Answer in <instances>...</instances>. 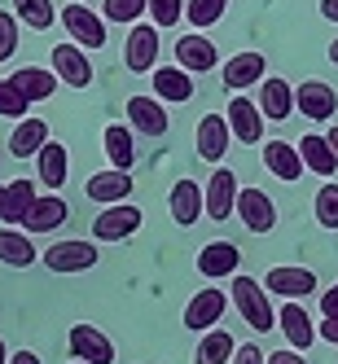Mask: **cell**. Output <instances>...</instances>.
Instances as JSON below:
<instances>
[{
  "label": "cell",
  "instance_id": "6da1fadb",
  "mask_svg": "<svg viewBox=\"0 0 338 364\" xmlns=\"http://www.w3.org/2000/svg\"><path fill=\"white\" fill-rule=\"evenodd\" d=\"M233 307H238V316H242L255 333L277 329L273 294L264 290V281H255V277H246V272H233Z\"/></svg>",
  "mask_w": 338,
  "mask_h": 364
},
{
  "label": "cell",
  "instance_id": "7a4b0ae2",
  "mask_svg": "<svg viewBox=\"0 0 338 364\" xmlns=\"http://www.w3.org/2000/svg\"><path fill=\"white\" fill-rule=\"evenodd\" d=\"M40 259H44V268H48V272L66 277V272H88V268H97L101 250H97V242H80V237H70V242H53Z\"/></svg>",
  "mask_w": 338,
  "mask_h": 364
},
{
  "label": "cell",
  "instance_id": "3957f363",
  "mask_svg": "<svg viewBox=\"0 0 338 364\" xmlns=\"http://www.w3.org/2000/svg\"><path fill=\"white\" fill-rule=\"evenodd\" d=\"M141 224H145V215L132 202H110V206H101V215L93 220V237L97 242H123V237H132V232H141Z\"/></svg>",
  "mask_w": 338,
  "mask_h": 364
},
{
  "label": "cell",
  "instance_id": "277c9868",
  "mask_svg": "<svg viewBox=\"0 0 338 364\" xmlns=\"http://www.w3.org/2000/svg\"><path fill=\"white\" fill-rule=\"evenodd\" d=\"M228 97H233V101H228L224 119H228L233 141L259 145V141H264V110H259V101H250V97H242V92H228Z\"/></svg>",
  "mask_w": 338,
  "mask_h": 364
},
{
  "label": "cell",
  "instance_id": "5b68a950",
  "mask_svg": "<svg viewBox=\"0 0 338 364\" xmlns=\"http://www.w3.org/2000/svg\"><path fill=\"white\" fill-rule=\"evenodd\" d=\"M62 27L80 48H101L106 44V18L97 9H88V5H80V0H75V5H62Z\"/></svg>",
  "mask_w": 338,
  "mask_h": 364
},
{
  "label": "cell",
  "instance_id": "8992f818",
  "mask_svg": "<svg viewBox=\"0 0 338 364\" xmlns=\"http://www.w3.org/2000/svg\"><path fill=\"white\" fill-rule=\"evenodd\" d=\"M123 66L132 75H145L159 66V27L154 22H132L127 44H123Z\"/></svg>",
  "mask_w": 338,
  "mask_h": 364
},
{
  "label": "cell",
  "instance_id": "52a82bcc",
  "mask_svg": "<svg viewBox=\"0 0 338 364\" xmlns=\"http://www.w3.org/2000/svg\"><path fill=\"white\" fill-rule=\"evenodd\" d=\"M295 110L312 123H329L338 114V92L325 84V80H303L295 88Z\"/></svg>",
  "mask_w": 338,
  "mask_h": 364
},
{
  "label": "cell",
  "instance_id": "ba28073f",
  "mask_svg": "<svg viewBox=\"0 0 338 364\" xmlns=\"http://www.w3.org/2000/svg\"><path fill=\"white\" fill-rule=\"evenodd\" d=\"M233 202H238V176L228 167H216L211 180H206V189H202V215L220 224L233 215Z\"/></svg>",
  "mask_w": 338,
  "mask_h": 364
},
{
  "label": "cell",
  "instance_id": "9c48e42d",
  "mask_svg": "<svg viewBox=\"0 0 338 364\" xmlns=\"http://www.w3.org/2000/svg\"><path fill=\"white\" fill-rule=\"evenodd\" d=\"M53 75L66 84V88H88L93 84V58H88V48L80 44H53Z\"/></svg>",
  "mask_w": 338,
  "mask_h": 364
},
{
  "label": "cell",
  "instance_id": "30bf717a",
  "mask_svg": "<svg viewBox=\"0 0 338 364\" xmlns=\"http://www.w3.org/2000/svg\"><path fill=\"white\" fill-rule=\"evenodd\" d=\"M264 290H268V294H277V299H307L312 290H317V272L303 268V264H281V268H268Z\"/></svg>",
  "mask_w": 338,
  "mask_h": 364
},
{
  "label": "cell",
  "instance_id": "8fae6325",
  "mask_svg": "<svg viewBox=\"0 0 338 364\" xmlns=\"http://www.w3.org/2000/svg\"><path fill=\"white\" fill-rule=\"evenodd\" d=\"M233 211H238V220H242L250 232H273V228H277V202H273L264 189H238Z\"/></svg>",
  "mask_w": 338,
  "mask_h": 364
},
{
  "label": "cell",
  "instance_id": "7c38bea8",
  "mask_svg": "<svg viewBox=\"0 0 338 364\" xmlns=\"http://www.w3.org/2000/svg\"><path fill=\"white\" fill-rule=\"evenodd\" d=\"M66 220H70V206H66L62 189H48V193H40V198L31 202L27 220H22L18 228H27V232H58Z\"/></svg>",
  "mask_w": 338,
  "mask_h": 364
},
{
  "label": "cell",
  "instance_id": "4fadbf2b",
  "mask_svg": "<svg viewBox=\"0 0 338 364\" xmlns=\"http://www.w3.org/2000/svg\"><path fill=\"white\" fill-rule=\"evenodd\" d=\"M277 329L285 333V343H290L295 351H307L312 343H317V321L307 316V307L299 299H285V307L277 311Z\"/></svg>",
  "mask_w": 338,
  "mask_h": 364
},
{
  "label": "cell",
  "instance_id": "5bb4252c",
  "mask_svg": "<svg viewBox=\"0 0 338 364\" xmlns=\"http://www.w3.org/2000/svg\"><path fill=\"white\" fill-rule=\"evenodd\" d=\"M228 311V294L224 290H198L189 303H185V329H194V333H202V329H211V325H220V316Z\"/></svg>",
  "mask_w": 338,
  "mask_h": 364
},
{
  "label": "cell",
  "instance_id": "9a60e30c",
  "mask_svg": "<svg viewBox=\"0 0 338 364\" xmlns=\"http://www.w3.org/2000/svg\"><path fill=\"white\" fill-rule=\"evenodd\" d=\"M70 355L84 360V364H110L115 360V343L97 325H70Z\"/></svg>",
  "mask_w": 338,
  "mask_h": 364
},
{
  "label": "cell",
  "instance_id": "2e32d148",
  "mask_svg": "<svg viewBox=\"0 0 338 364\" xmlns=\"http://www.w3.org/2000/svg\"><path fill=\"white\" fill-rule=\"evenodd\" d=\"M127 123L137 127V132L145 136H167V127H171V114L159 97H127Z\"/></svg>",
  "mask_w": 338,
  "mask_h": 364
},
{
  "label": "cell",
  "instance_id": "e0dca14e",
  "mask_svg": "<svg viewBox=\"0 0 338 364\" xmlns=\"http://www.w3.org/2000/svg\"><path fill=\"white\" fill-rule=\"evenodd\" d=\"M176 66H185L189 75H206V70L220 66V53L202 31H189V36L176 40Z\"/></svg>",
  "mask_w": 338,
  "mask_h": 364
},
{
  "label": "cell",
  "instance_id": "ac0fdd59",
  "mask_svg": "<svg viewBox=\"0 0 338 364\" xmlns=\"http://www.w3.org/2000/svg\"><path fill=\"white\" fill-rule=\"evenodd\" d=\"M194 145L206 163H220L228 145H233V132H228V119L224 114H202L198 119V132H194Z\"/></svg>",
  "mask_w": 338,
  "mask_h": 364
},
{
  "label": "cell",
  "instance_id": "d6986e66",
  "mask_svg": "<svg viewBox=\"0 0 338 364\" xmlns=\"http://www.w3.org/2000/svg\"><path fill=\"white\" fill-rule=\"evenodd\" d=\"M264 75H268L264 53H233V58L224 62V70H220V80H224V88H228V92H242V88L259 84Z\"/></svg>",
  "mask_w": 338,
  "mask_h": 364
},
{
  "label": "cell",
  "instance_id": "ffe728a7",
  "mask_svg": "<svg viewBox=\"0 0 338 364\" xmlns=\"http://www.w3.org/2000/svg\"><path fill=\"white\" fill-rule=\"evenodd\" d=\"M238 264H242V250L233 246V242H206V246L198 250V272H202L206 281L233 277V272H238Z\"/></svg>",
  "mask_w": 338,
  "mask_h": 364
},
{
  "label": "cell",
  "instance_id": "44dd1931",
  "mask_svg": "<svg viewBox=\"0 0 338 364\" xmlns=\"http://www.w3.org/2000/svg\"><path fill=\"white\" fill-rule=\"evenodd\" d=\"M154 97L163 101V106H180V101L194 97V75L185 66H154Z\"/></svg>",
  "mask_w": 338,
  "mask_h": 364
},
{
  "label": "cell",
  "instance_id": "7402d4cb",
  "mask_svg": "<svg viewBox=\"0 0 338 364\" xmlns=\"http://www.w3.org/2000/svg\"><path fill=\"white\" fill-rule=\"evenodd\" d=\"M36 198H40L36 180H9V185H0V220L18 228L22 220H27V211H31Z\"/></svg>",
  "mask_w": 338,
  "mask_h": 364
},
{
  "label": "cell",
  "instance_id": "603a6c76",
  "mask_svg": "<svg viewBox=\"0 0 338 364\" xmlns=\"http://www.w3.org/2000/svg\"><path fill=\"white\" fill-rule=\"evenodd\" d=\"M84 189H88V198H93V202H101V206H110V202H127V193H132V171H123V167L93 171Z\"/></svg>",
  "mask_w": 338,
  "mask_h": 364
},
{
  "label": "cell",
  "instance_id": "cb8c5ba5",
  "mask_svg": "<svg viewBox=\"0 0 338 364\" xmlns=\"http://www.w3.org/2000/svg\"><path fill=\"white\" fill-rule=\"evenodd\" d=\"M259 110L273 123H285L295 114V88L285 80H277V75H264V80H259Z\"/></svg>",
  "mask_w": 338,
  "mask_h": 364
},
{
  "label": "cell",
  "instance_id": "d4e9b609",
  "mask_svg": "<svg viewBox=\"0 0 338 364\" xmlns=\"http://www.w3.org/2000/svg\"><path fill=\"white\" fill-rule=\"evenodd\" d=\"M167 211L180 228H189L202 220V189H198V180H176L171 185V198H167Z\"/></svg>",
  "mask_w": 338,
  "mask_h": 364
},
{
  "label": "cell",
  "instance_id": "484cf974",
  "mask_svg": "<svg viewBox=\"0 0 338 364\" xmlns=\"http://www.w3.org/2000/svg\"><path fill=\"white\" fill-rule=\"evenodd\" d=\"M264 167L277 176V180H285V185H295V180H303V159H299V149L290 145V141H268L264 145Z\"/></svg>",
  "mask_w": 338,
  "mask_h": 364
},
{
  "label": "cell",
  "instance_id": "4316f807",
  "mask_svg": "<svg viewBox=\"0 0 338 364\" xmlns=\"http://www.w3.org/2000/svg\"><path fill=\"white\" fill-rule=\"evenodd\" d=\"M36 163H40V185L44 189H62L66 185V171H70V159H66V145L48 136L40 149H36Z\"/></svg>",
  "mask_w": 338,
  "mask_h": 364
},
{
  "label": "cell",
  "instance_id": "83f0119b",
  "mask_svg": "<svg viewBox=\"0 0 338 364\" xmlns=\"http://www.w3.org/2000/svg\"><path fill=\"white\" fill-rule=\"evenodd\" d=\"M40 259V250L31 246V237H27V228H0V264L5 268H31Z\"/></svg>",
  "mask_w": 338,
  "mask_h": 364
},
{
  "label": "cell",
  "instance_id": "f1b7e54d",
  "mask_svg": "<svg viewBox=\"0 0 338 364\" xmlns=\"http://www.w3.org/2000/svg\"><path fill=\"white\" fill-rule=\"evenodd\" d=\"M9 80H14V88L27 97L31 106H36V101H48V97L58 92V84H62L58 75H53V70H44V66H22V70L9 75Z\"/></svg>",
  "mask_w": 338,
  "mask_h": 364
},
{
  "label": "cell",
  "instance_id": "f546056e",
  "mask_svg": "<svg viewBox=\"0 0 338 364\" xmlns=\"http://www.w3.org/2000/svg\"><path fill=\"white\" fill-rule=\"evenodd\" d=\"M295 149H299V159H303V167H307L312 176L329 180V176L338 171V159H334V149H329V141H325L321 132H307Z\"/></svg>",
  "mask_w": 338,
  "mask_h": 364
},
{
  "label": "cell",
  "instance_id": "4dcf8cb0",
  "mask_svg": "<svg viewBox=\"0 0 338 364\" xmlns=\"http://www.w3.org/2000/svg\"><path fill=\"white\" fill-rule=\"evenodd\" d=\"M48 141V123L44 119H18L14 123V136H9V154L14 159H36V149Z\"/></svg>",
  "mask_w": 338,
  "mask_h": 364
},
{
  "label": "cell",
  "instance_id": "1f68e13d",
  "mask_svg": "<svg viewBox=\"0 0 338 364\" xmlns=\"http://www.w3.org/2000/svg\"><path fill=\"white\" fill-rule=\"evenodd\" d=\"M101 145H106L110 167H123V171L137 167V141H132V132H127V123H110L106 136H101Z\"/></svg>",
  "mask_w": 338,
  "mask_h": 364
},
{
  "label": "cell",
  "instance_id": "d6a6232c",
  "mask_svg": "<svg viewBox=\"0 0 338 364\" xmlns=\"http://www.w3.org/2000/svg\"><path fill=\"white\" fill-rule=\"evenodd\" d=\"M233 360V338L224 329H202L198 338V351H194V364H228Z\"/></svg>",
  "mask_w": 338,
  "mask_h": 364
},
{
  "label": "cell",
  "instance_id": "836d02e7",
  "mask_svg": "<svg viewBox=\"0 0 338 364\" xmlns=\"http://www.w3.org/2000/svg\"><path fill=\"white\" fill-rule=\"evenodd\" d=\"M14 14L22 27H31V31H48L58 22V5L53 0H14Z\"/></svg>",
  "mask_w": 338,
  "mask_h": 364
},
{
  "label": "cell",
  "instance_id": "e575fe53",
  "mask_svg": "<svg viewBox=\"0 0 338 364\" xmlns=\"http://www.w3.org/2000/svg\"><path fill=\"white\" fill-rule=\"evenodd\" d=\"M224 9H228V0H189L185 18H189L194 31H206V27H216V22L224 18Z\"/></svg>",
  "mask_w": 338,
  "mask_h": 364
},
{
  "label": "cell",
  "instance_id": "d590c367",
  "mask_svg": "<svg viewBox=\"0 0 338 364\" xmlns=\"http://www.w3.org/2000/svg\"><path fill=\"white\" fill-rule=\"evenodd\" d=\"M27 114H31V101L14 88V80L5 75V80H0V119H14L18 123V119H27Z\"/></svg>",
  "mask_w": 338,
  "mask_h": 364
},
{
  "label": "cell",
  "instance_id": "8d00e7d4",
  "mask_svg": "<svg viewBox=\"0 0 338 364\" xmlns=\"http://www.w3.org/2000/svg\"><path fill=\"white\" fill-rule=\"evenodd\" d=\"M145 14L154 18L159 31H167V27H176V22L185 18V0H145Z\"/></svg>",
  "mask_w": 338,
  "mask_h": 364
},
{
  "label": "cell",
  "instance_id": "74e56055",
  "mask_svg": "<svg viewBox=\"0 0 338 364\" xmlns=\"http://www.w3.org/2000/svg\"><path fill=\"white\" fill-rule=\"evenodd\" d=\"M141 14H145V0H106V5H101V18L123 22V27H132Z\"/></svg>",
  "mask_w": 338,
  "mask_h": 364
},
{
  "label": "cell",
  "instance_id": "f35d334b",
  "mask_svg": "<svg viewBox=\"0 0 338 364\" xmlns=\"http://www.w3.org/2000/svg\"><path fill=\"white\" fill-rule=\"evenodd\" d=\"M317 224L321 228H338V185H321L317 189Z\"/></svg>",
  "mask_w": 338,
  "mask_h": 364
},
{
  "label": "cell",
  "instance_id": "ab89813d",
  "mask_svg": "<svg viewBox=\"0 0 338 364\" xmlns=\"http://www.w3.org/2000/svg\"><path fill=\"white\" fill-rule=\"evenodd\" d=\"M14 48H18V14L0 9V62H9Z\"/></svg>",
  "mask_w": 338,
  "mask_h": 364
},
{
  "label": "cell",
  "instance_id": "60d3db41",
  "mask_svg": "<svg viewBox=\"0 0 338 364\" xmlns=\"http://www.w3.org/2000/svg\"><path fill=\"white\" fill-rule=\"evenodd\" d=\"M233 364H268V355L255 343H242V347H233Z\"/></svg>",
  "mask_w": 338,
  "mask_h": 364
},
{
  "label": "cell",
  "instance_id": "b9f144b4",
  "mask_svg": "<svg viewBox=\"0 0 338 364\" xmlns=\"http://www.w3.org/2000/svg\"><path fill=\"white\" fill-rule=\"evenodd\" d=\"M321 311L329 321H338V281L329 285V290H321Z\"/></svg>",
  "mask_w": 338,
  "mask_h": 364
},
{
  "label": "cell",
  "instance_id": "7bdbcfd3",
  "mask_svg": "<svg viewBox=\"0 0 338 364\" xmlns=\"http://www.w3.org/2000/svg\"><path fill=\"white\" fill-rule=\"evenodd\" d=\"M268 364H307V360H303V351L285 347V351H273V355H268Z\"/></svg>",
  "mask_w": 338,
  "mask_h": 364
},
{
  "label": "cell",
  "instance_id": "ee69618b",
  "mask_svg": "<svg viewBox=\"0 0 338 364\" xmlns=\"http://www.w3.org/2000/svg\"><path fill=\"white\" fill-rule=\"evenodd\" d=\"M317 338H325V343H334V347H338V321H329V316H325V321H321V329H317Z\"/></svg>",
  "mask_w": 338,
  "mask_h": 364
},
{
  "label": "cell",
  "instance_id": "f6af8a7d",
  "mask_svg": "<svg viewBox=\"0 0 338 364\" xmlns=\"http://www.w3.org/2000/svg\"><path fill=\"white\" fill-rule=\"evenodd\" d=\"M9 364H44V360H40L36 351H14V355H9Z\"/></svg>",
  "mask_w": 338,
  "mask_h": 364
},
{
  "label": "cell",
  "instance_id": "bcb514c9",
  "mask_svg": "<svg viewBox=\"0 0 338 364\" xmlns=\"http://www.w3.org/2000/svg\"><path fill=\"white\" fill-rule=\"evenodd\" d=\"M321 18L325 22H338V0H321Z\"/></svg>",
  "mask_w": 338,
  "mask_h": 364
},
{
  "label": "cell",
  "instance_id": "7dc6e473",
  "mask_svg": "<svg viewBox=\"0 0 338 364\" xmlns=\"http://www.w3.org/2000/svg\"><path fill=\"white\" fill-rule=\"evenodd\" d=\"M325 141H329V149H334V159H338V123H334L329 132H325Z\"/></svg>",
  "mask_w": 338,
  "mask_h": 364
},
{
  "label": "cell",
  "instance_id": "c3c4849f",
  "mask_svg": "<svg viewBox=\"0 0 338 364\" xmlns=\"http://www.w3.org/2000/svg\"><path fill=\"white\" fill-rule=\"evenodd\" d=\"M0 364H9V347H5V338H0Z\"/></svg>",
  "mask_w": 338,
  "mask_h": 364
},
{
  "label": "cell",
  "instance_id": "681fc988",
  "mask_svg": "<svg viewBox=\"0 0 338 364\" xmlns=\"http://www.w3.org/2000/svg\"><path fill=\"white\" fill-rule=\"evenodd\" d=\"M329 62H334V66H338V40H334V44H329Z\"/></svg>",
  "mask_w": 338,
  "mask_h": 364
},
{
  "label": "cell",
  "instance_id": "f907efd6",
  "mask_svg": "<svg viewBox=\"0 0 338 364\" xmlns=\"http://www.w3.org/2000/svg\"><path fill=\"white\" fill-rule=\"evenodd\" d=\"M75 364H84V360H75Z\"/></svg>",
  "mask_w": 338,
  "mask_h": 364
}]
</instances>
